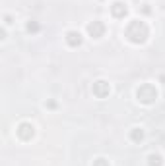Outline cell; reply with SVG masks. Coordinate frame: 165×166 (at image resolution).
Returning <instances> with one entry per match:
<instances>
[{
  "instance_id": "1",
  "label": "cell",
  "mask_w": 165,
  "mask_h": 166,
  "mask_svg": "<svg viewBox=\"0 0 165 166\" xmlns=\"http://www.w3.org/2000/svg\"><path fill=\"white\" fill-rule=\"evenodd\" d=\"M88 31H90L93 37H101V33H103V23L101 21H93L90 27H88Z\"/></svg>"
},
{
  "instance_id": "2",
  "label": "cell",
  "mask_w": 165,
  "mask_h": 166,
  "mask_svg": "<svg viewBox=\"0 0 165 166\" xmlns=\"http://www.w3.org/2000/svg\"><path fill=\"white\" fill-rule=\"evenodd\" d=\"M66 41L70 43L72 46H76V45H80L82 43V35L80 33H76V31H70L68 35H66Z\"/></svg>"
},
{
  "instance_id": "3",
  "label": "cell",
  "mask_w": 165,
  "mask_h": 166,
  "mask_svg": "<svg viewBox=\"0 0 165 166\" xmlns=\"http://www.w3.org/2000/svg\"><path fill=\"white\" fill-rule=\"evenodd\" d=\"M126 14V4H121V2H117V4L113 6V14L115 16H121V14Z\"/></svg>"
},
{
  "instance_id": "4",
  "label": "cell",
  "mask_w": 165,
  "mask_h": 166,
  "mask_svg": "<svg viewBox=\"0 0 165 166\" xmlns=\"http://www.w3.org/2000/svg\"><path fill=\"white\" fill-rule=\"evenodd\" d=\"M134 139H142V131L138 133V131H134Z\"/></svg>"
}]
</instances>
